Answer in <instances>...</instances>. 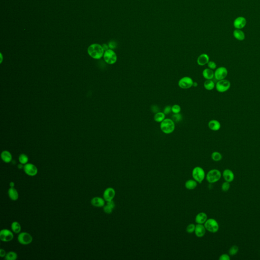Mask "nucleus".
Instances as JSON below:
<instances>
[{
  "instance_id": "de8ad7c7",
  "label": "nucleus",
  "mask_w": 260,
  "mask_h": 260,
  "mask_svg": "<svg viewBox=\"0 0 260 260\" xmlns=\"http://www.w3.org/2000/svg\"><path fill=\"white\" fill-rule=\"evenodd\" d=\"M198 83L197 82H194V83H193V86L196 88L197 86H198Z\"/></svg>"
},
{
  "instance_id": "7ed1b4c3",
  "label": "nucleus",
  "mask_w": 260,
  "mask_h": 260,
  "mask_svg": "<svg viewBox=\"0 0 260 260\" xmlns=\"http://www.w3.org/2000/svg\"><path fill=\"white\" fill-rule=\"evenodd\" d=\"M222 174L219 170L213 169L210 170L208 171L207 174L206 175V179L209 183H214L218 182Z\"/></svg>"
},
{
  "instance_id": "a19ab883",
  "label": "nucleus",
  "mask_w": 260,
  "mask_h": 260,
  "mask_svg": "<svg viewBox=\"0 0 260 260\" xmlns=\"http://www.w3.org/2000/svg\"><path fill=\"white\" fill-rule=\"evenodd\" d=\"M108 46H109V49H115L117 47V43L115 42V41H110L108 43Z\"/></svg>"
},
{
  "instance_id": "f3484780",
  "label": "nucleus",
  "mask_w": 260,
  "mask_h": 260,
  "mask_svg": "<svg viewBox=\"0 0 260 260\" xmlns=\"http://www.w3.org/2000/svg\"><path fill=\"white\" fill-rule=\"evenodd\" d=\"M91 204L95 207H104V206L105 205V200L104 198L99 197H96L92 198L91 200Z\"/></svg>"
},
{
  "instance_id": "a878e982",
  "label": "nucleus",
  "mask_w": 260,
  "mask_h": 260,
  "mask_svg": "<svg viewBox=\"0 0 260 260\" xmlns=\"http://www.w3.org/2000/svg\"><path fill=\"white\" fill-rule=\"evenodd\" d=\"M166 118V115L163 112H158L154 115V121L157 123H161Z\"/></svg>"
},
{
  "instance_id": "412c9836",
  "label": "nucleus",
  "mask_w": 260,
  "mask_h": 260,
  "mask_svg": "<svg viewBox=\"0 0 260 260\" xmlns=\"http://www.w3.org/2000/svg\"><path fill=\"white\" fill-rule=\"evenodd\" d=\"M202 75L206 80H212L215 78V72L209 68H206L203 71Z\"/></svg>"
},
{
  "instance_id": "c85d7f7f",
  "label": "nucleus",
  "mask_w": 260,
  "mask_h": 260,
  "mask_svg": "<svg viewBox=\"0 0 260 260\" xmlns=\"http://www.w3.org/2000/svg\"><path fill=\"white\" fill-rule=\"evenodd\" d=\"M211 159L215 162H219L222 158V154L218 151H214L212 153Z\"/></svg>"
},
{
  "instance_id": "ddd939ff",
  "label": "nucleus",
  "mask_w": 260,
  "mask_h": 260,
  "mask_svg": "<svg viewBox=\"0 0 260 260\" xmlns=\"http://www.w3.org/2000/svg\"><path fill=\"white\" fill-rule=\"evenodd\" d=\"M115 190L114 188H108L105 190L103 193V198L104 199L106 202L112 201L114 199L115 196Z\"/></svg>"
},
{
  "instance_id": "39448f33",
  "label": "nucleus",
  "mask_w": 260,
  "mask_h": 260,
  "mask_svg": "<svg viewBox=\"0 0 260 260\" xmlns=\"http://www.w3.org/2000/svg\"><path fill=\"white\" fill-rule=\"evenodd\" d=\"M192 176L198 183H201L206 177L205 172L202 168L196 167L193 170Z\"/></svg>"
},
{
  "instance_id": "f03ea898",
  "label": "nucleus",
  "mask_w": 260,
  "mask_h": 260,
  "mask_svg": "<svg viewBox=\"0 0 260 260\" xmlns=\"http://www.w3.org/2000/svg\"><path fill=\"white\" fill-rule=\"evenodd\" d=\"M160 129L165 134H170L175 129V122L171 118H165L161 123Z\"/></svg>"
},
{
  "instance_id": "393cba45",
  "label": "nucleus",
  "mask_w": 260,
  "mask_h": 260,
  "mask_svg": "<svg viewBox=\"0 0 260 260\" xmlns=\"http://www.w3.org/2000/svg\"><path fill=\"white\" fill-rule=\"evenodd\" d=\"M197 182L195 180V179H189L187 180L186 183H185V187L186 189L189 190H194L196 188L197 186Z\"/></svg>"
},
{
  "instance_id": "79ce46f5",
  "label": "nucleus",
  "mask_w": 260,
  "mask_h": 260,
  "mask_svg": "<svg viewBox=\"0 0 260 260\" xmlns=\"http://www.w3.org/2000/svg\"><path fill=\"white\" fill-rule=\"evenodd\" d=\"M151 110L154 114L160 112V108L157 105H153V106H151Z\"/></svg>"
},
{
  "instance_id": "a18cd8bd",
  "label": "nucleus",
  "mask_w": 260,
  "mask_h": 260,
  "mask_svg": "<svg viewBox=\"0 0 260 260\" xmlns=\"http://www.w3.org/2000/svg\"><path fill=\"white\" fill-rule=\"evenodd\" d=\"M9 186H10V188H14V186H15V183L13 182H11L10 184H9Z\"/></svg>"
},
{
  "instance_id": "aec40b11",
  "label": "nucleus",
  "mask_w": 260,
  "mask_h": 260,
  "mask_svg": "<svg viewBox=\"0 0 260 260\" xmlns=\"http://www.w3.org/2000/svg\"><path fill=\"white\" fill-rule=\"evenodd\" d=\"M209 128L213 131H218L221 129V125L217 120H212L209 121L208 124Z\"/></svg>"
},
{
  "instance_id": "c03bdc74",
  "label": "nucleus",
  "mask_w": 260,
  "mask_h": 260,
  "mask_svg": "<svg viewBox=\"0 0 260 260\" xmlns=\"http://www.w3.org/2000/svg\"><path fill=\"white\" fill-rule=\"evenodd\" d=\"M102 46V47H103L104 51H106V50H108V49H109V46H108V45H107V44H103Z\"/></svg>"
},
{
  "instance_id": "58836bf2",
  "label": "nucleus",
  "mask_w": 260,
  "mask_h": 260,
  "mask_svg": "<svg viewBox=\"0 0 260 260\" xmlns=\"http://www.w3.org/2000/svg\"><path fill=\"white\" fill-rule=\"evenodd\" d=\"M172 112V107L170 106H167L164 109L163 112L165 115H168Z\"/></svg>"
},
{
  "instance_id": "a211bd4d",
  "label": "nucleus",
  "mask_w": 260,
  "mask_h": 260,
  "mask_svg": "<svg viewBox=\"0 0 260 260\" xmlns=\"http://www.w3.org/2000/svg\"><path fill=\"white\" fill-rule=\"evenodd\" d=\"M209 62V56H208V55L206 53H202L200 55L197 60L198 65L201 66H203L204 65H206Z\"/></svg>"
},
{
  "instance_id": "0eeeda50",
  "label": "nucleus",
  "mask_w": 260,
  "mask_h": 260,
  "mask_svg": "<svg viewBox=\"0 0 260 260\" xmlns=\"http://www.w3.org/2000/svg\"><path fill=\"white\" fill-rule=\"evenodd\" d=\"M231 87V83L226 79L218 80L215 85L216 91L219 92H225L228 91Z\"/></svg>"
},
{
  "instance_id": "9d476101",
  "label": "nucleus",
  "mask_w": 260,
  "mask_h": 260,
  "mask_svg": "<svg viewBox=\"0 0 260 260\" xmlns=\"http://www.w3.org/2000/svg\"><path fill=\"white\" fill-rule=\"evenodd\" d=\"M228 74L227 68L224 67H220L217 68L215 72V78L216 80H221L225 79Z\"/></svg>"
},
{
  "instance_id": "6ab92c4d",
  "label": "nucleus",
  "mask_w": 260,
  "mask_h": 260,
  "mask_svg": "<svg viewBox=\"0 0 260 260\" xmlns=\"http://www.w3.org/2000/svg\"><path fill=\"white\" fill-rule=\"evenodd\" d=\"M208 219V216L206 213L201 212L197 215L195 218V222L197 224H204Z\"/></svg>"
},
{
  "instance_id": "2f4dec72",
  "label": "nucleus",
  "mask_w": 260,
  "mask_h": 260,
  "mask_svg": "<svg viewBox=\"0 0 260 260\" xmlns=\"http://www.w3.org/2000/svg\"><path fill=\"white\" fill-rule=\"evenodd\" d=\"M18 160L20 163L22 164L23 165H26L29 161V157L26 154H21L19 156Z\"/></svg>"
},
{
  "instance_id": "f8f14e48",
  "label": "nucleus",
  "mask_w": 260,
  "mask_h": 260,
  "mask_svg": "<svg viewBox=\"0 0 260 260\" xmlns=\"http://www.w3.org/2000/svg\"><path fill=\"white\" fill-rule=\"evenodd\" d=\"M23 170L26 174L30 176H34L38 173V168L33 164H26L23 167Z\"/></svg>"
},
{
  "instance_id": "20e7f679",
  "label": "nucleus",
  "mask_w": 260,
  "mask_h": 260,
  "mask_svg": "<svg viewBox=\"0 0 260 260\" xmlns=\"http://www.w3.org/2000/svg\"><path fill=\"white\" fill-rule=\"evenodd\" d=\"M206 231L212 233H215L219 230V224L214 218H208L204 223Z\"/></svg>"
},
{
  "instance_id": "6e6552de",
  "label": "nucleus",
  "mask_w": 260,
  "mask_h": 260,
  "mask_svg": "<svg viewBox=\"0 0 260 260\" xmlns=\"http://www.w3.org/2000/svg\"><path fill=\"white\" fill-rule=\"evenodd\" d=\"M194 81L193 79L189 76H185L180 79L179 80L178 85L179 87L182 89H189L193 86Z\"/></svg>"
},
{
  "instance_id": "9b49d317",
  "label": "nucleus",
  "mask_w": 260,
  "mask_h": 260,
  "mask_svg": "<svg viewBox=\"0 0 260 260\" xmlns=\"http://www.w3.org/2000/svg\"><path fill=\"white\" fill-rule=\"evenodd\" d=\"M14 238L13 233L8 229H3L0 232V239L3 242H9Z\"/></svg>"
},
{
  "instance_id": "2eb2a0df",
  "label": "nucleus",
  "mask_w": 260,
  "mask_h": 260,
  "mask_svg": "<svg viewBox=\"0 0 260 260\" xmlns=\"http://www.w3.org/2000/svg\"><path fill=\"white\" fill-rule=\"evenodd\" d=\"M206 229L204 224H197L195 228V233L197 237H203L205 235Z\"/></svg>"
},
{
  "instance_id": "72a5a7b5",
  "label": "nucleus",
  "mask_w": 260,
  "mask_h": 260,
  "mask_svg": "<svg viewBox=\"0 0 260 260\" xmlns=\"http://www.w3.org/2000/svg\"><path fill=\"white\" fill-rule=\"evenodd\" d=\"M182 109L179 105L175 104L172 106V112L173 114H180Z\"/></svg>"
},
{
  "instance_id": "f257e3e1",
  "label": "nucleus",
  "mask_w": 260,
  "mask_h": 260,
  "mask_svg": "<svg viewBox=\"0 0 260 260\" xmlns=\"http://www.w3.org/2000/svg\"><path fill=\"white\" fill-rule=\"evenodd\" d=\"M104 52L102 46L97 43L92 44L88 47V55L94 59H100L104 56Z\"/></svg>"
},
{
  "instance_id": "4be33fe9",
  "label": "nucleus",
  "mask_w": 260,
  "mask_h": 260,
  "mask_svg": "<svg viewBox=\"0 0 260 260\" xmlns=\"http://www.w3.org/2000/svg\"><path fill=\"white\" fill-rule=\"evenodd\" d=\"M8 194L9 196V198L12 201H16L19 197V194L18 192L15 188H10L8 190Z\"/></svg>"
},
{
  "instance_id": "37998d69",
  "label": "nucleus",
  "mask_w": 260,
  "mask_h": 260,
  "mask_svg": "<svg viewBox=\"0 0 260 260\" xmlns=\"http://www.w3.org/2000/svg\"><path fill=\"white\" fill-rule=\"evenodd\" d=\"M6 254H7V253H6V251H5L4 250H3V248H1V249L0 250V257H5Z\"/></svg>"
},
{
  "instance_id": "1a4fd4ad",
  "label": "nucleus",
  "mask_w": 260,
  "mask_h": 260,
  "mask_svg": "<svg viewBox=\"0 0 260 260\" xmlns=\"http://www.w3.org/2000/svg\"><path fill=\"white\" fill-rule=\"evenodd\" d=\"M18 242L22 245H28L33 241V237L32 235L27 232H21L18 235Z\"/></svg>"
},
{
  "instance_id": "4c0bfd02",
  "label": "nucleus",
  "mask_w": 260,
  "mask_h": 260,
  "mask_svg": "<svg viewBox=\"0 0 260 260\" xmlns=\"http://www.w3.org/2000/svg\"><path fill=\"white\" fill-rule=\"evenodd\" d=\"M207 66H208V67L210 69L212 70H215L216 69V64L215 62H213V61H209V62L207 64Z\"/></svg>"
},
{
  "instance_id": "c9c22d12",
  "label": "nucleus",
  "mask_w": 260,
  "mask_h": 260,
  "mask_svg": "<svg viewBox=\"0 0 260 260\" xmlns=\"http://www.w3.org/2000/svg\"><path fill=\"white\" fill-rule=\"evenodd\" d=\"M172 119L174 122L179 123L182 120V114H174L172 117Z\"/></svg>"
},
{
  "instance_id": "c756f323",
  "label": "nucleus",
  "mask_w": 260,
  "mask_h": 260,
  "mask_svg": "<svg viewBox=\"0 0 260 260\" xmlns=\"http://www.w3.org/2000/svg\"><path fill=\"white\" fill-rule=\"evenodd\" d=\"M5 259L6 260H16L17 259V254L14 251H9L6 254Z\"/></svg>"
},
{
  "instance_id": "dca6fc26",
  "label": "nucleus",
  "mask_w": 260,
  "mask_h": 260,
  "mask_svg": "<svg viewBox=\"0 0 260 260\" xmlns=\"http://www.w3.org/2000/svg\"><path fill=\"white\" fill-rule=\"evenodd\" d=\"M222 176L226 182H229L230 183L234 180V174L231 170L229 169L225 170L222 172Z\"/></svg>"
},
{
  "instance_id": "e433bc0d",
  "label": "nucleus",
  "mask_w": 260,
  "mask_h": 260,
  "mask_svg": "<svg viewBox=\"0 0 260 260\" xmlns=\"http://www.w3.org/2000/svg\"><path fill=\"white\" fill-rule=\"evenodd\" d=\"M196 225L194 224H190L186 227V231L187 233L192 234L195 232Z\"/></svg>"
},
{
  "instance_id": "b1692460",
  "label": "nucleus",
  "mask_w": 260,
  "mask_h": 260,
  "mask_svg": "<svg viewBox=\"0 0 260 260\" xmlns=\"http://www.w3.org/2000/svg\"><path fill=\"white\" fill-rule=\"evenodd\" d=\"M233 36L235 38L239 41H243L245 39V34L240 29H236L233 32Z\"/></svg>"
},
{
  "instance_id": "cd10ccee",
  "label": "nucleus",
  "mask_w": 260,
  "mask_h": 260,
  "mask_svg": "<svg viewBox=\"0 0 260 260\" xmlns=\"http://www.w3.org/2000/svg\"><path fill=\"white\" fill-rule=\"evenodd\" d=\"M11 228L12 231L14 233L18 234V233H20V232L21 231V225L17 222H12L11 224Z\"/></svg>"
},
{
  "instance_id": "423d86ee",
  "label": "nucleus",
  "mask_w": 260,
  "mask_h": 260,
  "mask_svg": "<svg viewBox=\"0 0 260 260\" xmlns=\"http://www.w3.org/2000/svg\"><path fill=\"white\" fill-rule=\"evenodd\" d=\"M103 58L106 63L109 65H113L116 63L117 60V56L113 49H109L105 51Z\"/></svg>"
},
{
  "instance_id": "7c9ffc66",
  "label": "nucleus",
  "mask_w": 260,
  "mask_h": 260,
  "mask_svg": "<svg viewBox=\"0 0 260 260\" xmlns=\"http://www.w3.org/2000/svg\"><path fill=\"white\" fill-rule=\"evenodd\" d=\"M239 251V247L237 245H233L230 247L229 251V254L230 256H234L236 255Z\"/></svg>"
},
{
  "instance_id": "bb28decb",
  "label": "nucleus",
  "mask_w": 260,
  "mask_h": 260,
  "mask_svg": "<svg viewBox=\"0 0 260 260\" xmlns=\"http://www.w3.org/2000/svg\"><path fill=\"white\" fill-rule=\"evenodd\" d=\"M215 86V82L212 80H206L204 82V87L207 91H211Z\"/></svg>"
},
{
  "instance_id": "473e14b6",
  "label": "nucleus",
  "mask_w": 260,
  "mask_h": 260,
  "mask_svg": "<svg viewBox=\"0 0 260 260\" xmlns=\"http://www.w3.org/2000/svg\"><path fill=\"white\" fill-rule=\"evenodd\" d=\"M230 188V183L229 182H224L222 183L221 186V189L222 190V192H227L229 190Z\"/></svg>"
},
{
  "instance_id": "f704fd0d",
  "label": "nucleus",
  "mask_w": 260,
  "mask_h": 260,
  "mask_svg": "<svg viewBox=\"0 0 260 260\" xmlns=\"http://www.w3.org/2000/svg\"><path fill=\"white\" fill-rule=\"evenodd\" d=\"M114 208H112L111 206L108 205V204H107L106 203V205H105L104 206V207H103V210H104V211L105 213H107V214H110V213H112V211H113V210H114Z\"/></svg>"
},
{
  "instance_id": "4468645a",
  "label": "nucleus",
  "mask_w": 260,
  "mask_h": 260,
  "mask_svg": "<svg viewBox=\"0 0 260 260\" xmlns=\"http://www.w3.org/2000/svg\"><path fill=\"white\" fill-rule=\"evenodd\" d=\"M247 24V20L244 17H238L234 20L233 25L236 29H243Z\"/></svg>"
},
{
  "instance_id": "49530a36",
  "label": "nucleus",
  "mask_w": 260,
  "mask_h": 260,
  "mask_svg": "<svg viewBox=\"0 0 260 260\" xmlns=\"http://www.w3.org/2000/svg\"><path fill=\"white\" fill-rule=\"evenodd\" d=\"M23 167H24V166H23V164H20V165H18V168L19 169H22V168L23 169Z\"/></svg>"
},
{
  "instance_id": "ea45409f",
  "label": "nucleus",
  "mask_w": 260,
  "mask_h": 260,
  "mask_svg": "<svg viewBox=\"0 0 260 260\" xmlns=\"http://www.w3.org/2000/svg\"><path fill=\"white\" fill-rule=\"evenodd\" d=\"M231 259L230 255L226 254H224L221 255L219 258V260H230Z\"/></svg>"
},
{
  "instance_id": "5701e85b",
  "label": "nucleus",
  "mask_w": 260,
  "mask_h": 260,
  "mask_svg": "<svg viewBox=\"0 0 260 260\" xmlns=\"http://www.w3.org/2000/svg\"><path fill=\"white\" fill-rule=\"evenodd\" d=\"M2 160L6 163H9L12 160V154L9 151L7 150L3 151L1 153Z\"/></svg>"
}]
</instances>
